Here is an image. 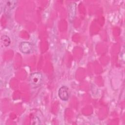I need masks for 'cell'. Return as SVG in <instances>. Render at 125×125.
Wrapping results in <instances>:
<instances>
[{"mask_svg": "<svg viewBox=\"0 0 125 125\" xmlns=\"http://www.w3.org/2000/svg\"><path fill=\"white\" fill-rule=\"evenodd\" d=\"M43 76L41 72H37L32 73L29 78L30 85L33 88H37L41 86L42 83Z\"/></svg>", "mask_w": 125, "mask_h": 125, "instance_id": "obj_1", "label": "cell"}, {"mask_svg": "<svg viewBox=\"0 0 125 125\" xmlns=\"http://www.w3.org/2000/svg\"><path fill=\"white\" fill-rule=\"evenodd\" d=\"M19 49L23 53L29 54L32 51L33 45L32 43L29 42H22L20 44Z\"/></svg>", "mask_w": 125, "mask_h": 125, "instance_id": "obj_2", "label": "cell"}, {"mask_svg": "<svg viewBox=\"0 0 125 125\" xmlns=\"http://www.w3.org/2000/svg\"><path fill=\"white\" fill-rule=\"evenodd\" d=\"M58 95L62 101H67L69 97L68 88L66 86L61 87L58 91Z\"/></svg>", "mask_w": 125, "mask_h": 125, "instance_id": "obj_3", "label": "cell"}, {"mask_svg": "<svg viewBox=\"0 0 125 125\" xmlns=\"http://www.w3.org/2000/svg\"><path fill=\"white\" fill-rule=\"evenodd\" d=\"M76 3L71 2L68 5V13L69 19L70 21L73 20L76 14Z\"/></svg>", "mask_w": 125, "mask_h": 125, "instance_id": "obj_4", "label": "cell"}, {"mask_svg": "<svg viewBox=\"0 0 125 125\" xmlns=\"http://www.w3.org/2000/svg\"><path fill=\"white\" fill-rule=\"evenodd\" d=\"M17 3V0H7L6 1L4 11L6 13L9 12L11 10L13 9L16 6Z\"/></svg>", "mask_w": 125, "mask_h": 125, "instance_id": "obj_5", "label": "cell"}, {"mask_svg": "<svg viewBox=\"0 0 125 125\" xmlns=\"http://www.w3.org/2000/svg\"><path fill=\"white\" fill-rule=\"evenodd\" d=\"M0 43L3 46H8L11 43V40L10 38L8 36L5 35H2L0 38Z\"/></svg>", "mask_w": 125, "mask_h": 125, "instance_id": "obj_6", "label": "cell"}]
</instances>
